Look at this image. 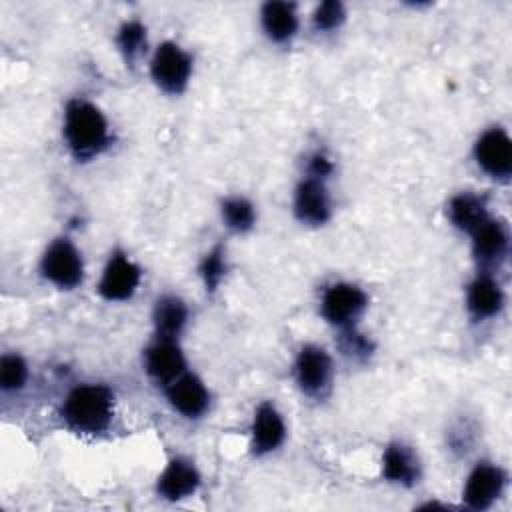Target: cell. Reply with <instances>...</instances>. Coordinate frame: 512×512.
<instances>
[{
	"instance_id": "cell-27",
	"label": "cell",
	"mask_w": 512,
	"mask_h": 512,
	"mask_svg": "<svg viewBox=\"0 0 512 512\" xmlns=\"http://www.w3.org/2000/svg\"><path fill=\"white\" fill-rule=\"evenodd\" d=\"M308 170H310V176H312V178H324V176H328V174L332 172V164H330V160H328L326 156L314 154V156L310 158Z\"/></svg>"
},
{
	"instance_id": "cell-19",
	"label": "cell",
	"mask_w": 512,
	"mask_h": 512,
	"mask_svg": "<svg viewBox=\"0 0 512 512\" xmlns=\"http://www.w3.org/2000/svg\"><path fill=\"white\" fill-rule=\"evenodd\" d=\"M448 214L456 228L472 234L480 224H484L488 220L486 200L480 196H474V194H458L450 200Z\"/></svg>"
},
{
	"instance_id": "cell-14",
	"label": "cell",
	"mask_w": 512,
	"mask_h": 512,
	"mask_svg": "<svg viewBox=\"0 0 512 512\" xmlns=\"http://www.w3.org/2000/svg\"><path fill=\"white\" fill-rule=\"evenodd\" d=\"M198 484L200 476L196 468L182 458H174L158 478V494L166 500H182L194 494Z\"/></svg>"
},
{
	"instance_id": "cell-9",
	"label": "cell",
	"mask_w": 512,
	"mask_h": 512,
	"mask_svg": "<svg viewBox=\"0 0 512 512\" xmlns=\"http://www.w3.org/2000/svg\"><path fill=\"white\" fill-rule=\"evenodd\" d=\"M504 472L488 462L478 464L464 486V500L470 508L474 510H484L488 508L500 494L504 488Z\"/></svg>"
},
{
	"instance_id": "cell-12",
	"label": "cell",
	"mask_w": 512,
	"mask_h": 512,
	"mask_svg": "<svg viewBox=\"0 0 512 512\" xmlns=\"http://www.w3.org/2000/svg\"><path fill=\"white\" fill-rule=\"evenodd\" d=\"M294 212L306 224H324L330 216V202L320 178L308 176L296 188Z\"/></svg>"
},
{
	"instance_id": "cell-18",
	"label": "cell",
	"mask_w": 512,
	"mask_h": 512,
	"mask_svg": "<svg viewBox=\"0 0 512 512\" xmlns=\"http://www.w3.org/2000/svg\"><path fill=\"white\" fill-rule=\"evenodd\" d=\"M382 470L390 482L404 484V486H412L418 478V462L414 454L404 444H398V442L390 444L384 450Z\"/></svg>"
},
{
	"instance_id": "cell-4",
	"label": "cell",
	"mask_w": 512,
	"mask_h": 512,
	"mask_svg": "<svg viewBox=\"0 0 512 512\" xmlns=\"http://www.w3.org/2000/svg\"><path fill=\"white\" fill-rule=\"evenodd\" d=\"M40 270L46 280L64 290L78 286L84 276L82 258L74 244L66 238H58L48 246V250L42 256Z\"/></svg>"
},
{
	"instance_id": "cell-3",
	"label": "cell",
	"mask_w": 512,
	"mask_h": 512,
	"mask_svg": "<svg viewBox=\"0 0 512 512\" xmlns=\"http://www.w3.org/2000/svg\"><path fill=\"white\" fill-rule=\"evenodd\" d=\"M150 72L154 82L170 94H180L190 78L192 60L174 42H162L150 62Z\"/></svg>"
},
{
	"instance_id": "cell-24",
	"label": "cell",
	"mask_w": 512,
	"mask_h": 512,
	"mask_svg": "<svg viewBox=\"0 0 512 512\" xmlns=\"http://www.w3.org/2000/svg\"><path fill=\"white\" fill-rule=\"evenodd\" d=\"M226 274V262H224V250L220 246L212 248L204 260L200 262V276L204 280L206 290H216L220 280Z\"/></svg>"
},
{
	"instance_id": "cell-13",
	"label": "cell",
	"mask_w": 512,
	"mask_h": 512,
	"mask_svg": "<svg viewBox=\"0 0 512 512\" xmlns=\"http://www.w3.org/2000/svg\"><path fill=\"white\" fill-rule=\"evenodd\" d=\"M286 436L284 420L270 402H262L256 408L252 422V448L256 454H266L276 450Z\"/></svg>"
},
{
	"instance_id": "cell-6",
	"label": "cell",
	"mask_w": 512,
	"mask_h": 512,
	"mask_svg": "<svg viewBox=\"0 0 512 512\" xmlns=\"http://www.w3.org/2000/svg\"><path fill=\"white\" fill-rule=\"evenodd\" d=\"M478 166L494 178H508L512 172V142L502 128L486 130L474 146Z\"/></svg>"
},
{
	"instance_id": "cell-23",
	"label": "cell",
	"mask_w": 512,
	"mask_h": 512,
	"mask_svg": "<svg viewBox=\"0 0 512 512\" xmlns=\"http://www.w3.org/2000/svg\"><path fill=\"white\" fill-rule=\"evenodd\" d=\"M28 368L18 354H4L0 362V384L6 392L20 390L26 382Z\"/></svg>"
},
{
	"instance_id": "cell-25",
	"label": "cell",
	"mask_w": 512,
	"mask_h": 512,
	"mask_svg": "<svg viewBox=\"0 0 512 512\" xmlns=\"http://www.w3.org/2000/svg\"><path fill=\"white\" fill-rule=\"evenodd\" d=\"M344 16H346V12H344V6H342L340 2H336V0H326V2H322V4L316 8L312 20H314V26H316L318 30H332V28H336V26L342 24Z\"/></svg>"
},
{
	"instance_id": "cell-5",
	"label": "cell",
	"mask_w": 512,
	"mask_h": 512,
	"mask_svg": "<svg viewBox=\"0 0 512 512\" xmlns=\"http://www.w3.org/2000/svg\"><path fill=\"white\" fill-rule=\"evenodd\" d=\"M368 304L366 294L354 284H334L322 296V316L340 328H350Z\"/></svg>"
},
{
	"instance_id": "cell-26",
	"label": "cell",
	"mask_w": 512,
	"mask_h": 512,
	"mask_svg": "<svg viewBox=\"0 0 512 512\" xmlns=\"http://www.w3.org/2000/svg\"><path fill=\"white\" fill-rule=\"evenodd\" d=\"M342 350H344L346 354L366 356V354H370L372 346H370V342H368L362 334H356V332H352V330H346V332L342 334Z\"/></svg>"
},
{
	"instance_id": "cell-11",
	"label": "cell",
	"mask_w": 512,
	"mask_h": 512,
	"mask_svg": "<svg viewBox=\"0 0 512 512\" xmlns=\"http://www.w3.org/2000/svg\"><path fill=\"white\" fill-rule=\"evenodd\" d=\"M184 356L174 338H158L146 350V372L162 384H170L184 372Z\"/></svg>"
},
{
	"instance_id": "cell-20",
	"label": "cell",
	"mask_w": 512,
	"mask_h": 512,
	"mask_svg": "<svg viewBox=\"0 0 512 512\" xmlns=\"http://www.w3.org/2000/svg\"><path fill=\"white\" fill-rule=\"evenodd\" d=\"M186 306L176 296H164L154 306V326L158 338H174L186 324Z\"/></svg>"
},
{
	"instance_id": "cell-8",
	"label": "cell",
	"mask_w": 512,
	"mask_h": 512,
	"mask_svg": "<svg viewBox=\"0 0 512 512\" xmlns=\"http://www.w3.org/2000/svg\"><path fill=\"white\" fill-rule=\"evenodd\" d=\"M140 284V268L124 254L116 252L100 278L98 292L104 300H128Z\"/></svg>"
},
{
	"instance_id": "cell-2",
	"label": "cell",
	"mask_w": 512,
	"mask_h": 512,
	"mask_svg": "<svg viewBox=\"0 0 512 512\" xmlns=\"http://www.w3.org/2000/svg\"><path fill=\"white\" fill-rule=\"evenodd\" d=\"M114 410V394L104 384H82L76 386L62 404L64 422L76 430L86 434L102 432L110 420Z\"/></svg>"
},
{
	"instance_id": "cell-15",
	"label": "cell",
	"mask_w": 512,
	"mask_h": 512,
	"mask_svg": "<svg viewBox=\"0 0 512 512\" xmlns=\"http://www.w3.org/2000/svg\"><path fill=\"white\" fill-rule=\"evenodd\" d=\"M502 302H504V296L498 282H494L488 276H478L468 286L466 304L474 318H490L498 314L502 308Z\"/></svg>"
},
{
	"instance_id": "cell-16",
	"label": "cell",
	"mask_w": 512,
	"mask_h": 512,
	"mask_svg": "<svg viewBox=\"0 0 512 512\" xmlns=\"http://www.w3.org/2000/svg\"><path fill=\"white\" fill-rule=\"evenodd\" d=\"M508 236L500 222L486 220L472 232V250L480 262H496L506 254Z\"/></svg>"
},
{
	"instance_id": "cell-17",
	"label": "cell",
	"mask_w": 512,
	"mask_h": 512,
	"mask_svg": "<svg viewBox=\"0 0 512 512\" xmlns=\"http://www.w3.org/2000/svg\"><path fill=\"white\" fill-rule=\"evenodd\" d=\"M262 26L264 32L274 42H286L294 36L298 28V18L294 4L288 2H266L262 6Z\"/></svg>"
},
{
	"instance_id": "cell-1",
	"label": "cell",
	"mask_w": 512,
	"mask_h": 512,
	"mask_svg": "<svg viewBox=\"0 0 512 512\" xmlns=\"http://www.w3.org/2000/svg\"><path fill=\"white\" fill-rule=\"evenodd\" d=\"M64 138L78 160L100 154L108 142V124L102 112L86 100H70L64 114Z\"/></svg>"
},
{
	"instance_id": "cell-7",
	"label": "cell",
	"mask_w": 512,
	"mask_h": 512,
	"mask_svg": "<svg viewBox=\"0 0 512 512\" xmlns=\"http://www.w3.org/2000/svg\"><path fill=\"white\" fill-rule=\"evenodd\" d=\"M332 378L330 356L318 346H304L296 358V380L308 396H322Z\"/></svg>"
},
{
	"instance_id": "cell-10",
	"label": "cell",
	"mask_w": 512,
	"mask_h": 512,
	"mask_svg": "<svg viewBox=\"0 0 512 512\" xmlns=\"http://www.w3.org/2000/svg\"><path fill=\"white\" fill-rule=\"evenodd\" d=\"M168 400L176 412L186 418H198L210 404V394L202 380L194 374H180L168 384Z\"/></svg>"
},
{
	"instance_id": "cell-22",
	"label": "cell",
	"mask_w": 512,
	"mask_h": 512,
	"mask_svg": "<svg viewBox=\"0 0 512 512\" xmlns=\"http://www.w3.org/2000/svg\"><path fill=\"white\" fill-rule=\"evenodd\" d=\"M222 216L226 226L234 232H246L252 228L256 214L254 206L244 198H228L222 202Z\"/></svg>"
},
{
	"instance_id": "cell-21",
	"label": "cell",
	"mask_w": 512,
	"mask_h": 512,
	"mask_svg": "<svg viewBox=\"0 0 512 512\" xmlns=\"http://www.w3.org/2000/svg\"><path fill=\"white\" fill-rule=\"evenodd\" d=\"M116 42H118V48L124 54L126 62L132 64L142 54V50L146 46V28L138 20L124 22L122 28L118 30Z\"/></svg>"
}]
</instances>
